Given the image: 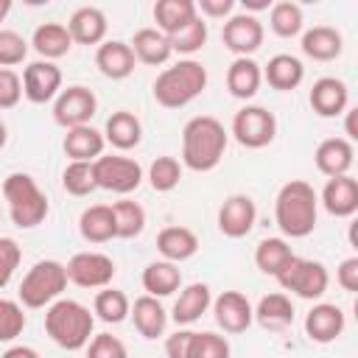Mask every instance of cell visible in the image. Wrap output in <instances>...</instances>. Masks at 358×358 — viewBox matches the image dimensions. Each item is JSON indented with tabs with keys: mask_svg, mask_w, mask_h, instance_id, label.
I'll return each mask as SVG.
<instances>
[{
	"mask_svg": "<svg viewBox=\"0 0 358 358\" xmlns=\"http://www.w3.org/2000/svg\"><path fill=\"white\" fill-rule=\"evenodd\" d=\"M182 179V165L176 157H157L148 168V182L157 193H171Z\"/></svg>",
	"mask_w": 358,
	"mask_h": 358,
	"instance_id": "41",
	"label": "cell"
},
{
	"mask_svg": "<svg viewBox=\"0 0 358 358\" xmlns=\"http://www.w3.org/2000/svg\"><path fill=\"white\" fill-rule=\"evenodd\" d=\"M336 282H338L344 291H350V294L358 291V257H347V260L338 263V268H336Z\"/></svg>",
	"mask_w": 358,
	"mask_h": 358,
	"instance_id": "51",
	"label": "cell"
},
{
	"mask_svg": "<svg viewBox=\"0 0 358 358\" xmlns=\"http://www.w3.org/2000/svg\"><path fill=\"white\" fill-rule=\"evenodd\" d=\"M294 302L288 299V294L282 291H274V294H266L257 308H255V322L263 327V330H285L288 324H294Z\"/></svg>",
	"mask_w": 358,
	"mask_h": 358,
	"instance_id": "31",
	"label": "cell"
},
{
	"mask_svg": "<svg viewBox=\"0 0 358 358\" xmlns=\"http://www.w3.org/2000/svg\"><path fill=\"white\" fill-rule=\"evenodd\" d=\"M0 358H39V352L34 350V347H25V344H14V347H8Z\"/></svg>",
	"mask_w": 358,
	"mask_h": 358,
	"instance_id": "52",
	"label": "cell"
},
{
	"mask_svg": "<svg viewBox=\"0 0 358 358\" xmlns=\"http://www.w3.org/2000/svg\"><path fill=\"white\" fill-rule=\"evenodd\" d=\"M263 78L268 81V87L280 90V92H291L302 84L305 78V67L296 56L291 53H277L268 59V64L263 67Z\"/></svg>",
	"mask_w": 358,
	"mask_h": 358,
	"instance_id": "32",
	"label": "cell"
},
{
	"mask_svg": "<svg viewBox=\"0 0 358 358\" xmlns=\"http://www.w3.org/2000/svg\"><path fill=\"white\" fill-rule=\"evenodd\" d=\"M25 56H28V42L11 28H0V67L11 70L22 64Z\"/></svg>",
	"mask_w": 358,
	"mask_h": 358,
	"instance_id": "45",
	"label": "cell"
},
{
	"mask_svg": "<svg viewBox=\"0 0 358 358\" xmlns=\"http://www.w3.org/2000/svg\"><path fill=\"white\" fill-rule=\"evenodd\" d=\"M355 115H358V109H347V112H344V134H347L344 140H350V143H352V140H358V129H355Z\"/></svg>",
	"mask_w": 358,
	"mask_h": 358,
	"instance_id": "53",
	"label": "cell"
},
{
	"mask_svg": "<svg viewBox=\"0 0 358 358\" xmlns=\"http://www.w3.org/2000/svg\"><path fill=\"white\" fill-rule=\"evenodd\" d=\"M92 176H95V187L117 193V196H126L143 185L140 162L123 154H101L92 162Z\"/></svg>",
	"mask_w": 358,
	"mask_h": 358,
	"instance_id": "8",
	"label": "cell"
},
{
	"mask_svg": "<svg viewBox=\"0 0 358 358\" xmlns=\"http://www.w3.org/2000/svg\"><path fill=\"white\" fill-rule=\"evenodd\" d=\"M232 137L243 148H266L277 137V117L266 106H243L232 117Z\"/></svg>",
	"mask_w": 358,
	"mask_h": 358,
	"instance_id": "9",
	"label": "cell"
},
{
	"mask_svg": "<svg viewBox=\"0 0 358 358\" xmlns=\"http://www.w3.org/2000/svg\"><path fill=\"white\" fill-rule=\"evenodd\" d=\"M274 221L285 238H308L319 221V196L310 182L291 179L277 190Z\"/></svg>",
	"mask_w": 358,
	"mask_h": 358,
	"instance_id": "2",
	"label": "cell"
},
{
	"mask_svg": "<svg viewBox=\"0 0 358 358\" xmlns=\"http://www.w3.org/2000/svg\"><path fill=\"white\" fill-rule=\"evenodd\" d=\"M168 42H171L173 53H182L185 59H190L193 53H199L207 45V22L201 17H196L185 28H179L173 36H168Z\"/></svg>",
	"mask_w": 358,
	"mask_h": 358,
	"instance_id": "40",
	"label": "cell"
},
{
	"mask_svg": "<svg viewBox=\"0 0 358 358\" xmlns=\"http://www.w3.org/2000/svg\"><path fill=\"white\" fill-rule=\"evenodd\" d=\"M103 131L92 129V126H76V129H67L64 134V154L70 157V162H95L101 154H103Z\"/></svg>",
	"mask_w": 358,
	"mask_h": 358,
	"instance_id": "25",
	"label": "cell"
},
{
	"mask_svg": "<svg viewBox=\"0 0 358 358\" xmlns=\"http://www.w3.org/2000/svg\"><path fill=\"white\" fill-rule=\"evenodd\" d=\"M232 350H229V341L218 333H193V341H190V355L187 358H229Z\"/></svg>",
	"mask_w": 358,
	"mask_h": 358,
	"instance_id": "43",
	"label": "cell"
},
{
	"mask_svg": "<svg viewBox=\"0 0 358 358\" xmlns=\"http://www.w3.org/2000/svg\"><path fill=\"white\" fill-rule=\"evenodd\" d=\"M106 14L98 6H81L70 14L67 20V31L73 36V42L78 45H101L106 42Z\"/></svg>",
	"mask_w": 358,
	"mask_h": 358,
	"instance_id": "21",
	"label": "cell"
},
{
	"mask_svg": "<svg viewBox=\"0 0 358 358\" xmlns=\"http://www.w3.org/2000/svg\"><path fill=\"white\" fill-rule=\"evenodd\" d=\"M22 98V78L14 70L0 67V109H14Z\"/></svg>",
	"mask_w": 358,
	"mask_h": 358,
	"instance_id": "48",
	"label": "cell"
},
{
	"mask_svg": "<svg viewBox=\"0 0 358 358\" xmlns=\"http://www.w3.org/2000/svg\"><path fill=\"white\" fill-rule=\"evenodd\" d=\"M157 249L168 263H185L199 252V238L190 227H165L157 235Z\"/></svg>",
	"mask_w": 358,
	"mask_h": 358,
	"instance_id": "28",
	"label": "cell"
},
{
	"mask_svg": "<svg viewBox=\"0 0 358 358\" xmlns=\"http://www.w3.org/2000/svg\"><path fill=\"white\" fill-rule=\"evenodd\" d=\"M3 199L8 204V215L14 221V227L20 229H34L48 218V196L42 193V187L36 185V179L31 173H8L3 179Z\"/></svg>",
	"mask_w": 358,
	"mask_h": 358,
	"instance_id": "5",
	"label": "cell"
},
{
	"mask_svg": "<svg viewBox=\"0 0 358 358\" xmlns=\"http://www.w3.org/2000/svg\"><path fill=\"white\" fill-rule=\"evenodd\" d=\"M129 310H131V302H129V296H126L123 291L106 285V288H101V291L95 294L92 313H95L101 322H106V324H120V322L129 319Z\"/></svg>",
	"mask_w": 358,
	"mask_h": 358,
	"instance_id": "38",
	"label": "cell"
},
{
	"mask_svg": "<svg viewBox=\"0 0 358 358\" xmlns=\"http://www.w3.org/2000/svg\"><path fill=\"white\" fill-rule=\"evenodd\" d=\"M98 112V98L90 87L73 84L62 90L53 101V120L62 129H76V126H90V120Z\"/></svg>",
	"mask_w": 358,
	"mask_h": 358,
	"instance_id": "10",
	"label": "cell"
},
{
	"mask_svg": "<svg viewBox=\"0 0 358 358\" xmlns=\"http://www.w3.org/2000/svg\"><path fill=\"white\" fill-rule=\"evenodd\" d=\"M310 109L319 115V117H338L350 109V90L341 78L336 76H322L313 81L310 87Z\"/></svg>",
	"mask_w": 358,
	"mask_h": 358,
	"instance_id": "16",
	"label": "cell"
},
{
	"mask_svg": "<svg viewBox=\"0 0 358 358\" xmlns=\"http://www.w3.org/2000/svg\"><path fill=\"white\" fill-rule=\"evenodd\" d=\"M255 221H257V207H255L252 196H246V193H232L218 207V229L227 238L249 235Z\"/></svg>",
	"mask_w": 358,
	"mask_h": 358,
	"instance_id": "14",
	"label": "cell"
},
{
	"mask_svg": "<svg viewBox=\"0 0 358 358\" xmlns=\"http://www.w3.org/2000/svg\"><path fill=\"white\" fill-rule=\"evenodd\" d=\"M112 215H115V238H137L145 229V210L131 201V199H120L112 204Z\"/></svg>",
	"mask_w": 358,
	"mask_h": 358,
	"instance_id": "39",
	"label": "cell"
},
{
	"mask_svg": "<svg viewBox=\"0 0 358 358\" xmlns=\"http://www.w3.org/2000/svg\"><path fill=\"white\" fill-rule=\"evenodd\" d=\"M193 333H196V330H187V327H179L176 333H171V336L165 338V355H168V358H187V355H190Z\"/></svg>",
	"mask_w": 358,
	"mask_h": 358,
	"instance_id": "49",
	"label": "cell"
},
{
	"mask_svg": "<svg viewBox=\"0 0 358 358\" xmlns=\"http://www.w3.org/2000/svg\"><path fill=\"white\" fill-rule=\"evenodd\" d=\"M291 257H294V252L285 238H263L255 246V266L268 277H277L288 266Z\"/></svg>",
	"mask_w": 358,
	"mask_h": 358,
	"instance_id": "36",
	"label": "cell"
},
{
	"mask_svg": "<svg viewBox=\"0 0 358 358\" xmlns=\"http://www.w3.org/2000/svg\"><path fill=\"white\" fill-rule=\"evenodd\" d=\"M260 84H263V70H260V64L252 56H241V59H235L229 64V70H227V90H229L232 98L249 101V98L257 95Z\"/></svg>",
	"mask_w": 358,
	"mask_h": 358,
	"instance_id": "27",
	"label": "cell"
},
{
	"mask_svg": "<svg viewBox=\"0 0 358 358\" xmlns=\"http://www.w3.org/2000/svg\"><path fill=\"white\" fill-rule=\"evenodd\" d=\"M92 327H95V316L78 299H56L45 310V333L56 347L67 352L84 350L92 338Z\"/></svg>",
	"mask_w": 358,
	"mask_h": 358,
	"instance_id": "3",
	"label": "cell"
},
{
	"mask_svg": "<svg viewBox=\"0 0 358 358\" xmlns=\"http://www.w3.org/2000/svg\"><path fill=\"white\" fill-rule=\"evenodd\" d=\"M8 11H11V0H0V22L8 17Z\"/></svg>",
	"mask_w": 358,
	"mask_h": 358,
	"instance_id": "56",
	"label": "cell"
},
{
	"mask_svg": "<svg viewBox=\"0 0 358 358\" xmlns=\"http://www.w3.org/2000/svg\"><path fill=\"white\" fill-rule=\"evenodd\" d=\"M263 22L255 17V14H232L227 17L224 28H221V42L229 53H235V59L241 56H252L255 50H260L263 45Z\"/></svg>",
	"mask_w": 358,
	"mask_h": 358,
	"instance_id": "12",
	"label": "cell"
},
{
	"mask_svg": "<svg viewBox=\"0 0 358 358\" xmlns=\"http://www.w3.org/2000/svg\"><path fill=\"white\" fill-rule=\"evenodd\" d=\"M31 45H34V50H36L45 62H56V59H62V56L70 53L73 36H70L67 25H62V22H42V25L34 31Z\"/></svg>",
	"mask_w": 358,
	"mask_h": 358,
	"instance_id": "30",
	"label": "cell"
},
{
	"mask_svg": "<svg viewBox=\"0 0 358 358\" xmlns=\"http://www.w3.org/2000/svg\"><path fill=\"white\" fill-rule=\"evenodd\" d=\"M62 92V70L53 62L36 59L22 70V95L31 103H48L56 101Z\"/></svg>",
	"mask_w": 358,
	"mask_h": 358,
	"instance_id": "13",
	"label": "cell"
},
{
	"mask_svg": "<svg viewBox=\"0 0 358 358\" xmlns=\"http://www.w3.org/2000/svg\"><path fill=\"white\" fill-rule=\"evenodd\" d=\"M319 204L336 215V218H350L358 213V182L347 173V176H333L327 179V185L322 187Z\"/></svg>",
	"mask_w": 358,
	"mask_h": 358,
	"instance_id": "19",
	"label": "cell"
},
{
	"mask_svg": "<svg viewBox=\"0 0 358 358\" xmlns=\"http://www.w3.org/2000/svg\"><path fill=\"white\" fill-rule=\"evenodd\" d=\"M22 330H25V313H22V305L14 302V299L0 296V344L14 341Z\"/></svg>",
	"mask_w": 358,
	"mask_h": 358,
	"instance_id": "44",
	"label": "cell"
},
{
	"mask_svg": "<svg viewBox=\"0 0 358 358\" xmlns=\"http://www.w3.org/2000/svg\"><path fill=\"white\" fill-rule=\"evenodd\" d=\"M143 288L148 296H171L173 291L182 288V271L176 268V263H168V260H154L143 268V277H140Z\"/></svg>",
	"mask_w": 358,
	"mask_h": 358,
	"instance_id": "33",
	"label": "cell"
},
{
	"mask_svg": "<svg viewBox=\"0 0 358 358\" xmlns=\"http://www.w3.org/2000/svg\"><path fill=\"white\" fill-rule=\"evenodd\" d=\"M67 282L78 288H106L115 280V260L103 252H76L67 263Z\"/></svg>",
	"mask_w": 358,
	"mask_h": 358,
	"instance_id": "11",
	"label": "cell"
},
{
	"mask_svg": "<svg viewBox=\"0 0 358 358\" xmlns=\"http://www.w3.org/2000/svg\"><path fill=\"white\" fill-rule=\"evenodd\" d=\"M268 25H271V31H274L280 39H294V36H299L302 28H305L302 6H299V3H291V0L271 3Z\"/></svg>",
	"mask_w": 358,
	"mask_h": 358,
	"instance_id": "37",
	"label": "cell"
},
{
	"mask_svg": "<svg viewBox=\"0 0 358 358\" xmlns=\"http://www.w3.org/2000/svg\"><path fill=\"white\" fill-rule=\"evenodd\" d=\"M274 280H277V285L282 291H291L299 299H310V302L313 299H322L324 291H327V285H330V274H327L324 263L308 260V257H299V255H294L288 260V266Z\"/></svg>",
	"mask_w": 358,
	"mask_h": 358,
	"instance_id": "7",
	"label": "cell"
},
{
	"mask_svg": "<svg viewBox=\"0 0 358 358\" xmlns=\"http://www.w3.org/2000/svg\"><path fill=\"white\" fill-rule=\"evenodd\" d=\"M103 140L117 148V151H131L140 145L143 140V123L134 112H126V109H117L106 117V126H103Z\"/></svg>",
	"mask_w": 358,
	"mask_h": 358,
	"instance_id": "23",
	"label": "cell"
},
{
	"mask_svg": "<svg viewBox=\"0 0 358 358\" xmlns=\"http://www.w3.org/2000/svg\"><path fill=\"white\" fill-rule=\"evenodd\" d=\"M134 53L129 48V42H120V39H106L98 45L95 50V67L101 70V76L112 78V81H123L134 73Z\"/></svg>",
	"mask_w": 358,
	"mask_h": 358,
	"instance_id": "20",
	"label": "cell"
},
{
	"mask_svg": "<svg viewBox=\"0 0 358 358\" xmlns=\"http://www.w3.org/2000/svg\"><path fill=\"white\" fill-rule=\"evenodd\" d=\"M78 232L87 243H106L115 238V215L112 204H92L78 218Z\"/></svg>",
	"mask_w": 358,
	"mask_h": 358,
	"instance_id": "35",
	"label": "cell"
},
{
	"mask_svg": "<svg viewBox=\"0 0 358 358\" xmlns=\"http://www.w3.org/2000/svg\"><path fill=\"white\" fill-rule=\"evenodd\" d=\"M213 305V294H210V285L207 282H190L179 291L176 302H173V310H171V319L179 324V327H190L193 322H199L207 308Z\"/></svg>",
	"mask_w": 358,
	"mask_h": 358,
	"instance_id": "22",
	"label": "cell"
},
{
	"mask_svg": "<svg viewBox=\"0 0 358 358\" xmlns=\"http://www.w3.org/2000/svg\"><path fill=\"white\" fill-rule=\"evenodd\" d=\"M196 17L199 11L193 0H157L154 3V22H157V31H162L165 36H173L179 28H185Z\"/></svg>",
	"mask_w": 358,
	"mask_h": 358,
	"instance_id": "34",
	"label": "cell"
},
{
	"mask_svg": "<svg viewBox=\"0 0 358 358\" xmlns=\"http://www.w3.org/2000/svg\"><path fill=\"white\" fill-rule=\"evenodd\" d=\"M62 187L70 196H90L95 190L92 162H67V168L62 173Z\"/></svg>",
	"mask_w": 358,
	"mask_h": 358,
	"instance_id": "42",
	"label": "cell"
},
{
	"mask_svg": "<svg viewBox=\"0 0 358 358\" xmlns=\"http://www.w3.org/2000/svg\"><path fill=\"white\" fill-rule=\"evenodd\" d=\"M20 260H22V252H20L17 241L14 238H0V291L11 282Z\"/></svg>",
	"mask_w": 358,
	"mask_h": 358,
	"instance_id": "47",
	"label": "cell"
},
{
	"mask_svg": "<svg viewBox=\"0 0 358 358\" xmlns=\"http://www.w3.org/2000/svg\"><path fill=\"white\" fill-rule=\"evenodd\" d=\"M129 48H131L134 59L143 62V64H148V67L165 64V62L173 56L168 36H165L162 31H157V28H140V31H134Z\"/></svg>",
	"mask_w": 358,
	"mask_h": 358,
	"instance_id": "29",
	"label": "cell"
},
{
	"mask_svg": "<svg viewBox=\"0 0 358 358\" xmlns=\"http://www.w3.org/2000/svg\"><path fill=\"white\" fill-rule=\"evenodd\" d=\"M129 316L134 319L137 333H140L143 338H148V341L159 338V336L165 333V327H168V313H165L162 302H159L157 296H148V294H143V296L134 299Z\"/></svg>",
	"mask_w": 358,
	"mask_h": 358,
	"instance_id": "26",
	"label": "cell"
},
{
	"mask_svg": "<svg viewBox=\"0 0 358 358\" xmlns=\"http://www.w3.org/2000/svg\"><path fill=\"white\" fill-rule=\"evenodd\" d=\"M67 288V268L59 260H39L28 268L20 282V305L22 308H48L62 299Z\"/></svg>",
	"mask_w": 358,
	"mask_h": 358,
	"instance_id": "6",
	"label": "cell"
},
{
	"mask_svg": "<svg viewBox=\"0 0 358 358\" xmlns=\"http://www.w3.org/2000/svg\"><path fill=\"white\" fill-rule=\"evenodd\" d=\"M344 50V36L333 25H313L302 34V53L313 62H333Z\"/></svg>",
	"mask_w": 358,
	"mask_h": 358,
	"instance_id": "24",
	"label": "cell"
},
{
	"mask_svg": "<svg viewBox=\"0 0 358 358\" xmlns=\"http://www.w3.org/2000/svg\"><path fill=\"white\" fill-rule=\"evenodd\" d=\"M347 327L344 310L333 302H316L308 313H305V336L316 344H330L336 341Z\"/></svg>",
	"mask_w": 358,
	"mask_h": 358,
	"instance_id": "17",
	"label": "cell"
},
{
	"mask_svg": "<svg viewBox=\"0 0 358 358\" xmlns=\"http://www.w3.org/2000/svg\"><path fill=\"white\" fill-rule=\"evenodd\" d=\"M232 8H235V0H199L196 3V11L199 17H210V20H224V17H232Z\"/></svg>",
	"mask_w": 358,
	"mask_h": 358,
	"instance_id": "50",
	"label": "cell"
},
{
	"mask_svg": "<svg viewBox=\"0 0 358 358\" xmlns=\"http://www.w3.org/2000/svg\"><path fill=\"white\" fill-rule=\"evenodd\" d=\"M207 87V67L196 59H179L154 78V101L165 109H182L196 101Z\"/></svg>",
	"mask_w": 358,
	"mask_h": 358,
	"instance_id": "4",
	"label": "cell"
},
{
	"mask_svg": "<svg viewBox=\"0 0 358 358\" xmlns=\"http://www.w3.org/2000/svg\"><path fill=\"white\" fill-rule=\"evenodd\" d=\"M227 143H229V134H227L221 120H215L213 115L190 117L182 129V162H185V168H190L196 173H207V171L218 168V162L224 159Z\"/></svg>",
	"mask_w": 358,
	"mask_h": 358,
	"instance_id": "1",
	"label": "cell"
},
{
	"mask_svg": "<svg viewBox=\"0 0 358 358\" xmlns=\"http://www.w3.org/2000/svg\"><path fill=\"white\" fill-rule=\"evenodd\" d=\"M210 308H213L215 324L224 333H243L255 322V308H252V302L241 291H224V294H218Z\"/></svg>",
	"mask_w": 358,
	"mask_h": 358,
	"instance_id": "15",
	"label": "cell"
},
{
	"mask_svg": "<svg viewBox=\"0 0 358 358\" xmlns=\"http://www.w3.org/2000/svg\"><path fill=\"white\" fill-rule=\"evenodd\" d=\"M263 8H271L268 0H243V11L246 14H255V11H263Z\"/></svg>",
	"mask_w": 358,
	"mask_h": 358,
	"instance_id": "54",
	"label": "cell"
},
{
	"mask_svg": "<svg viewBox=\"0 0 358 358\" xmlns=\"http://www.w3.org/2000/svg\"><path fill=\"white\" fill-rule=\"evenodd\" d=\"M313 162L319 168V173H324L327 179L333 176H347L352 162H355V148L350 140L344 137H327L316 145V154H313Z\"/></svg>",
	"mask_w": 358,
	"mask_h": 358,
	"instance_id": "18",
	"label": "cell"
},
{
	"mask_svg": "<svg viewBox=\"0 0 358 358\" xmlns=\"http://www.w3.org/2000/svg\"><path fill=\"white\" fill-rule=\"evenodd\" d=\"M87 358H129V350L117 336L98 333L87 344Z\"/></svg>",
	"mask_w": 358,
	"mask_h": 358,
	"instance_id": "46",
	"label": "cell"
},
{
	"mask_svg": "<svg viewBox=\"0 0 358 358\" xmlns=\"http://www.w3.org/2000/svg\"><path fill=\"white\" fill-rule=\"evenodd\" d=\"M6 140H8V129H6V120L0 117V151L6 148Z\"/></svg>",
	"mask_w": 358,
	"mask_h": 358,
	"instance_id": "55",
	"label": "cell"
}]
</instances>
